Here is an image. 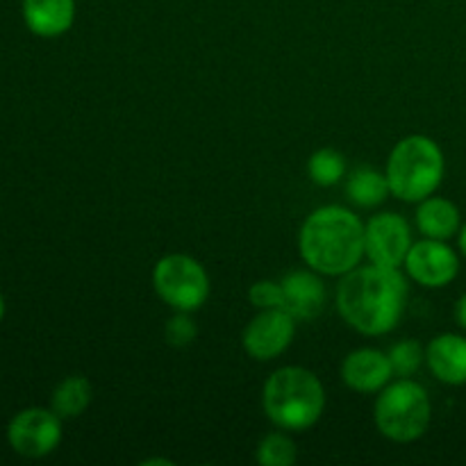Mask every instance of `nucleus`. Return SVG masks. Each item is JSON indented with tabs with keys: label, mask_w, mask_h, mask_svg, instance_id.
Here are the masks:
<instances>
[{
	"label": "nucleus",
	"mask_w": 466,
	"mask_h": 466,
	"mask_svg": "<svg viewBox=\"0 0 466 466\" xmlns=\"http://www.w3.org/2000/svg\"><path fill=\"white\" fill-rule=\"evenodd\" d=\"M408 303V280L399 268H353L337 289V309L350 328L369 337L387 335L403 317Z\"/></svg>",
	"instance_id": "f257e3e1"
},
{
	"label": "nucleus",
	"mask_w": 466,
	"mask_h": 466,
	"mask_svg": "<svg viewBox=\"0 0 466 466\" xmlns=\"http://www.w3.org/2000/svg\"><path fill=\"white\" fill-rule=\"evenodd\" d=\"M303 262L323 276H346L364 255V226L358 214L328 205L308 217L299 235Z\"/></svg>",
	"instance_id": "f03ea898"
},
{
	"label": "nucleus",
	"mask_w": 466,
	"mask_h": 466,
	"mask_svg": "<svg viewBox=\"0 0 466 466\" xmlns=\"http://www.w3.org/2000/svg\"><path fill=\"white\" fill-rule=\"evenodd\" d=\"M264 414L280 431H309L326 410L321 380L303 367H282L271 373L262 390Z\"/></svg>",
	"instance_id": "7ed1b4c3"
},
{
	"label": "nucleus",
	"mask_w": 466,
	"mask_h": 466,
	"mask_svg": "<svg viewBox=\"0 0 466 466\" xmlns=\"http://www.w3.org/2000/svg\"><path fill=\"white\" fill-rule=\"evenodd\" d=\"M444 153L426 135L405 137L387 159V182L391 196L405 203H421L440 189L444 180Z\"/></svg>",
	"instance_id": "20e7f679"
},
{
	"label": "nucleus",
	"mask_w": 466,
	"mask_h": 466,
	"mask_svg": "<svg viewBox=\"0 0 466 466\" xmlns=\"http://www.w3.org/2000/svg\"><path fill=\"white\" fill-rule=\"evenodd\" d=\"M373 419L380 435H385L387 440L396 444L417 441L419 437L426 435L431 426V396L419 382L400 378L380 390L376 408H373Z\"/></svg>",
	"instance_id": "39448f33"
},
{
	"label": "nucleus",
	"mask_w": 466,
	"mask_h": 466,
	"mask_svg": "<svg viewBox=\"0 0 466 466\" xmlns=\"http://www.w3.org/2000/svg\"><path fill=\"white\" fill-rule=\"evenodd\" d=\"M155 294L176 312H194L209 296V278L203 264L189 255L173 253L159 259L153 268Z\"/></svg>",
	"instance_id": "423d86ee"
},
{
	"label": "nucleus",
	"mask_w": 466,
	"mask_h": 466,
	"mask_svg": "<svg viewBox=\"0 0 466 466\" xmlns=\"http://www.w3.org/2000/svg\"><path fill=\"white\" fill-rule=\"evenodd\" d=\"M7 440L23 458H44L62 441V417L55 410H23L9 423Z\"/></svg>",
	"instance_id": "0eeeda50"
},
{
	"label": "nucleus",
	"mask_w": 466,
	"mask_h": 466,
	"mask_svg": "<svg viewBox=\"0 0 466 466\" xmlns=\"http://www.w3.org/2000/svg\"><path fill=\"white\" fill-rule=\"evenodd\" d=\"M412 248V230L400 214L382 212L364 226V255L378 267L399 268Z\"/></svg>",
	"instance_id": "6e6552de"
},
{
	"label": "nucleus",
	"mask_w": 466,
	"mask_h": 466,
	"mask_svg": "<svg viewBox=\"0 0 466 466\" xmlns=\"http://www.w3.org/2000/svg\"><path fill=\"white\" fill-rule=\"evenodd\" d=\"M296 335V319L285 308L262 309L246 326L241 344L244 350L258 362H268L289 349Z\"/></svg>",
	"instance_id": "1a4fd4ad"
},
{
	"label": "nucleus",
	"mask_w": 466,
	"mask_h": 466,
	"mask_svg": "<svg viewBox=\"0 0 466 466\" xmlns=\"http://www.w3.org/2000/svg\"><path fill=\"white\" fill-rule=\"evenodd\" d=\"M405 268H408V276L421 287L440 289L458 278L460 259L446 241L426 237L423 241L412 244L408 258H405Z\"/></svg>",
	"instance_id": "9d476101"
},
{
	"label": "nucleus",
	"mask_w": 466,
	"mask_h": 466,
	"mask_svg": "<svg viewBox=\"0 0 466 466\" xmlns=\"http://www.w3.org/2000/svg\"><path fill=\"white\" fill-rule=\"evenodd\" d=\"M391 378H394V369H391L390 355L376 349L353 350L341 364V380L360 394H376L385 390Z\"/></svg>",
	"instance_id": "9b49d317"
},
{
	"label": "nucleus",
	"mask_w": 466,
	"mask_h": 466,
	"mask_svg": "<svg viewBox=\"0 0 466 466\" xmlns=\"http://www.w3.org/2000/svg\"><path fill=\"white\" fill-rule=\"evenodd\" d=\"M285 309L296 321H312L326 308V287L312 271H294L280 282Z\"/></svg>",
	"instance_id": "f8f14e48"
},
{
	"label": "nucleus",
	"mask_w": 466,
	"mask_h": 466,
	"mask_svg": "<svg viewBox=\"0 0 466 466\" xmlns=\"http://www.w3.org/2000/svg\"><path fill=\"white\" fill-rule=\"evenodd\" d=\"M426 362L437 380L446 385H466V337L444 332L426 349Z\"/></svg>",
	"instance_id": "ddd939ff"
},
{
	"label": "nucleus",
	"mask_w": 466,
	"mask_h": 466,
	"mask_svg": "<svg viewBox=\"0 0 466 466\" xmlns=\"http://www.w3.org/2000/svg\"><path fill=\"white\" fill-rule=\"evenodd\" d=\"M23 18L32 35L53 39L71 30L76 0H23Z\"/></svg>",
	"instance_id": "4468645a"
},
{
	"label": "nucleus",
	"mask_w": 466,
	"mask_h": 466,
	"mask_svg": "<svg viewBox=\"0 0 466 466\" xmlns=\"http://www.w3.org/2000/svg\"><path fill=\"white\" fill-rule=\"evenodd\" d=\"M417 228L428 239L449 241L451 237L460 235V228H462L458 205L451 203L449 198L428 196L417 209Z\"/></svg>",
	"instance_id": "2eb2a0df"
},
{
	"label": "nucleus",
	"mask_w": 466,
	"mask_h": 466,
	"mask_svg": "<svg viewBox=\"0 0 466 466\" xmlns=\"http://www.w3.org/2000/svg\"><path fill=\"white\" fill-rule=\"evenodd\" d=\"M346 194H349L350 203L358 205V208H378L380 203H385L391 189L385 173L364 167L349 177Z\"/></svg>",
	"instance_id": "dca6fc26"
},
{
	"label": "nucleus",
	"mask_w": 466,
	"mask_h": 466,
	"mask_svg": "<svg viewBox=\"0 0 466 466\" xmlns=\"http://www.w3.org/2000/svg\"><path fill=\"white\" fill-rule=\"evenodd\" d=\"M91 394V382L85 376L64 378L53 391V410L62 419L80 417L89 408Z\"/></svg>",
	"instance_id": "f3484780"
},
{
	"label": "nucleus",
	"mask_w": 466,
	"mask_h": 466,
	"mask_svg": "<svg viewBox=\"0 0 466 466\" xmlns=\"http://www.w3.org/2000/svg\"><path fill=\"white\" fill-rule=\"evenodd\" d=\"M344 155L335 148H319L308 162L309 177H312V182H317L319 187L337 185V182L344 177Z\"/></svg>",
	"instance_id": "a211bd4d"
},
{
	"label": "nucleus",
	"mask_w": 466,
	"mask_h": 466,
	"mask_svg": "<svg viewBox=\"0 0 466 466\" xmlns=\"http://www.w3.org/2000/svg\"><path fill=\"white\" fill-rule=\"evenodd\" d=\"M299 451L285 432H271L258 446V462L262 466H294Z\"/></svg>",
	"instance_id": "6ab92c4d"
},
{
	"label": "nucleus",
	"mask_w": 466,
	"mask_h": 466,
	"mask_svg": "<svg viewBox=\"0 0 466 466\" xmlns=\"http://www.w3.org/2000/svg\"><path fill=\"white\" fill-rule=\"evenodd\" d=\"M423 360H426V350H423L421 344L414 339L394 344L390 350L391 369H394V376L399 378L414 376L417 369L423 364Z\"/></svg>",
	"instance_id": "aec40b11"
},
{
	"label": "nucleus",
	"mask_w": 466,
	"mask_h": 466,
	"mask_svg": "<svg viewBox=\"0 0 466 466\" xmlns=\"http://www.w3.org/2000/svg\"><path fill=\"white\" fill-rule=\"evenodd\" d=\"M196 335H198V328H196L189 312H176L164 326V337L173 349H185L196 339Z\"/></svg>",
	"instance_id": "412c9836"
},
{
	"label": "nucleus",
	"mask_w": 466,
	"mask_h": 466,
	"mask_svg": "<svg viewBox=\"0 0 466 466\" xmlns=\"http://www.w3.org/2000/svg\"><path fill=\"white\" fill-rule=\"evenodd\" d=\"M248 299L255 308L259 309H273V308H285V291L282 285L268 280H259L250 287Z\"/></svg>",
	"instance_id": "4be33fe9"
},
{
	"label": "nucleus",
	"mask_w": 466,
	"mask_h": 466,
	"mask_svg": "<svg viewBox=\"0 0 466 466\" xmlns=\"http://www.w3.org/2000/svg\"><path fill=\"white\" fill-rule=\"evenodd\" d=\"M455 321L462 330H466V294L460 296L458 303H455Z\"/></svg>",
	"instance_id": "5701e85b"
},
{
	"label": "nucleus",
	"mask_w": 466,
	"mask_h": 466,
	"mask_svg": "<svg viewBox=\"0 0 466 466\" xmlns=\"http://www.w3.org/2000/svg\"><path fill=\"white\" fill-rule=\"evenodd\" d=\"M460 250H462V255L466 258V223L460 228Z\"/></svg>",
	"instance_id": "b1692460"
},
{
	"label": "nucleus",
	"mask_w": 466,
	"mask_h": 466,
	"mask_svg": "<svg viewBox=\"0 0 466 466\" xmlns=\"http://www.w3.org/2000/svg\"><path fill=\"white\" fill-rule=\"evenodd\" d=\"M144 464H171L168 460H146Z\"/></svg>",
	"instance_id": "393cba45"
},
{
	"label": "nucleus",
	"mask_w": 466,
	"mask_h": 466,
	"mask_svg": "<svg viewBox=\"0 0 466 466\" xmlns=\"http://www.w3.org/2000/svg\"><path fill=\"white\" fill-rule=\"evenodd\" d=\"M3 314H5V300L3 296H0V321H3Z\"/></svg>",
	"instance_id": "a878e982"
}]
</instances>
